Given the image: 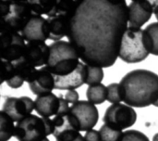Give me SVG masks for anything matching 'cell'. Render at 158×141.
Here are the masks:
<instances>
[{"mask_svg":"<svg viewBox=\"0 0 158 141\" xmlns=\"http://www.w3.org/2000/svg\"><path fill=\"white\" fill-rule=\"evenodd\" d=\"M128 28L126 1L83 0L71 19L67 37L84 64L109 68L119 57Z\"/></svg>","mask_w":158,"mask_h":141,"instance_id":"cell-1","label":"cell"},{"mask_svg":"<svg viewBox=\"0 0 158 141\" xmlns=\"http://www.w3.org/2000/svg\"><path fill=\"white\" fill-rule=\"evenodd\" d=\"M122 101L132 108H145L158 99V74L137 69L128 73L119 82Z\"/></svg>","mask_w":158,"mask_h":141,"instance_id":"cell-2","label":"cell"},{"mask_svg":"<svg viewBox=\"0 0 158 141\" xmlns=\"http://www.w3.org/2000/svg\"><path fill=\"white\" fill-rule=\"evenodd\" d=\"M49 59L45 67L54 77L73 73L81 62L77 50L69 41L54 42L49 46Z\"/></svg>","mask_w":158,"mask_h":141,"instance_id":"cell-3","label":"cell"},{"mask_svg":"<svg viewBox=\"0 0 158 141\" xmlns=\"http://www.w3.org/2000/svg\"><path fill=\"white\" fill-rule=\"evenodd\" d=\"M0 33H20L34 15L30 1H2L0 3Z\"/></svg>","mask_w":158,"mask_h":141,"instance_id":"cell-4","label":"cell"},{"mask_svg":"<svg viewBox=\"0 0 158 141\" xmlns=\"http://www.w3.org/2000/svg\"><path fill=\"white\" fill-rule=\"evenodd\" d=\"M149 55L150 49L144 30L129 27L121 41L119 59L126 63H138Z\"/></svg>","mask_w":158,"mask_h":141,"instance_id":"cell-5","label":"cell"},{"mask_svg":"<svg viewBox=\"0 0 158 141\" xmlns=\"http://www.w3.org/2000/svg\"><path fill=\"white\" fill-rule=\"evenodd\" d=\"M53 120L31 114L17 123L14 137L19 141H42L53 135Z\"/></svg>","mask_w":158,"mask_h":141,"instance_id":"cell-6","label":"cell"},{"mask_svg":"<svg viewBox=\"0 0 158 141\" xmlns=\"http://www.w3.org/2000/svg\"><path fill=\"white\" fill-rule=\"evenodd\" d=\"M137 121V113L135 110L126 104H112L110 105L104 115V125L108 127L121 131L131 127Z\"/></svg>","mask_w":158,"mask_h":141,"instance_id":"cell-7","label":"cell"},{"mask_svg":"<svg viewBox=\"0 0 158 141\" xmlns=\"http://www.w3.org/2000/svg\"><path fill=\"white\" fill-rule=\"evenodd\" d=\"M3 60L15 62L24 57L26 41L19 33H4L0 35Z\"/></svg>","mask_w":158,"mask_h":141,"instance_id":"cell-8","label":"cell"},{"mask_svg":"<svg viewBox=\"0 0 158 141\" xmlns=\"http://www.w3.org/2000/svg\"><path fill=\"white\" fill-rule=\"evenodd\" d=\"M69 112L77 119L81 132H87L94 129L98 123V109L88 100H80L73 104L69 109Z\"/></svg>","mask_w":158,"mask_h":141,"instance_id":"cell-9","label":"cell"},{"mask_svg":"<svg viewBox=\"0 0 158 141\" xmlns=\"http://www.w3.org/2000/svg\"><path fill=\"white\" fill-rule=\"evenodd\" d=\"M33 110H35L34 100L26 96L19 98L7 97L2 107V111L16 123L30 116Z\"/></svg>","mask_w":158,"mask_h":141,"instance_id":"cell-10","label":"cell"},{"mask_svg":"<svg viewBox=\"0 0 158 141\" xmlns=\"http://www.w3.org/2000/svg\"><path fill=\"white\" fill-rule=\"evenodd\" d=\"M53 126V136L56 140L69 139L81 134L79 123L69 112L63 115L55 116Z\"/></svg>","mask_w":158,"mask_h":141,"instance_id":"cell-11","label":"cell"},{"mask_svg":"<svg viewBox=\"0 0 158 141\" xmlns=\"http://www.w3.org/2000/svg\"><path fill=\"white\" fill-rule=\"evenodd\" d=\"M154 13L151 1L138 0L129 4V27L142 29Z\"/></svg>","mask_w":158,"mask_h":141,"instance_id":"cell-12","label":"cell"},{"mask_svg":"<svg viewBox=\"0 0 158 141\" xmlns=\"http://www.w3.org/2000/svg\"><path fill=\"white\" fill-rule=\"evenodd\" d=\"M20 34L29 42H45L48 39L47 21L43 16H33L27 22Z\"/></svg>","mask_w":158,"mask_h":141,"instance_id":"cell-13","label":"cell"},{"mask_svg":"<svg viewBox=\"0 0 158 141\" xmlns=\"http://www.w3.org/2000/svg\"><path fill=\"white\" fill-rule=\"evenodd\" d=\"M28 86L32 94L37 97L49 94L55 89V78L52 73L44 66L37 70Z\"/></svg>","mask_w":158,"mask_h":141,"instance_id":"cell-14","label":"cell"},{"mask_svg":"<svg viewBox=\"0 0 158 141\" xmlns=\"http://www.w3.org/2000/svg\"><path fill=\"white\" fill-rule=\"evenodd\" d=\"M55 78V89L57 90H73L82 86L86 81V64L82 61L79 67L71 73Z\"/></svg>","mask_w":158,"mask_h":141,"instance_id":"cell-15","label":"cell"},{"mask_svg":"<svg viewBox=\"0 0 158 141\" xmlns=\"http://www.w3.org/2000/svg\"><path fill=\"white\" fill-rule=\"evenodd\" d=\"M49 46L45 42H29L26 45L24 59L34 67L46 66L49 59Z\"/></svg>","mask_w":158,"mask_h":141,"instance_id":"cell-16","label":"cell"},{"mask_svg":"<svg viewBox=\"0 0 158 141\" xmlns=\"http://www.w3.org/2000/svg\"><path fill=\"white\" fill-rule=\"evenodd\" d=\"M34 107L40 117L50 118L56 116L59 109V97L54 93L38 96L34 100Z\"/></svg>","mask_w":158,"mask_h":141,"instance_id":"cell-17","label":"cell"},{"mask_svg":"<svg viewBox=\"0 0 158 141\" xmlns=\"http://www.w3.org/2000/svg\"><path fill=\"white\" fill-rule=\"evenodd\" d=\"M2 83L5 82L9 87L13 89L21 87L25 80L18 73L13 62L2 60Z\"/></svg>","mask_w":158,"mask_h":141,"instance_id":"cell-18","label":"cell"},{"mask_svg":"<svg viewBox=\"0 0 158 141\" xmlns=\"http://www.w3.org/2000/svg\"><path fill=\"white\" fill-rule=\"evenodd\" d=\"M86 97L88 101L94 105L102 104L106 100V86L103 84L88 86Z\"/></svg>","mask_w":158,"mask_h":141,"instance_id":"cell-19","label":"cell"},{"mask_svg":"<svg viewBox=\"0 0 158 141\" xmlns=\"http://www.w3.org/2000/svg\"><path fill=\"white\" fill-rule=\"evenodd\" d=\"M16 126L14 121L3 111L0 112V141H8L14 137Z\"/></svg>","mask_w":158,"mask_h":141,"instance_id":"cell-20","label":"cell"},{"mask_svg":"<svg viewBox=\"0 0 158 141\" xmlns=\"http://www.w3.org/2000/svg\"><path fill=\"white\" fill-rule=\"evenodd\" d=\"M13 64H14L16 70L18 71V73L27 83H29L31 80V78L34 76V74L36 73V72L38 70L36 67H34L33 65L29 63L24 58H21L20 59L13 62Z\"/></svg>","mask_w":158,"mask_h":141,"instance_id":"cell-21","label":"cell"},{"mask_svg":"<svg viewBox=\"0 0 158 141\" xmlns=\"http://www.w3.org/2000/svg\"><path fill=\"white\" fill-rule=\"evenodd\" d=\"M144 33L147 37L150 54L158 56V22H153L146 26Z\"/></svg>","mask_w":158,"mask_h":141,"instance_id":"cell-22","label":"cell"},{"mask_svg":"<svg viewBox=\"0 0 158 141\" xmlns=\"http://www.w3.org/2000/svg\"><path fill=\"white\" fill-rule=\"evenodd\" d=\"M105 76L104 70L101 67L94 65H86V81L85 84L88 86L101 84Z\"/></svg>","mask_w":158,"mask_h":141,"instance_id":"cell-23","label":"cell"},{"mask_svg":"<svg viewBox=\"0 0 158 141\" xmlns=\"http://www.w3.org/2000/svg\"><path fill=\"white\" fill-rule=\"evenodd\" d=\"M106 100L111 104H118L122 101L119 84L112 83L106 86Z\"/></svg>","mask_w":158,"mask_h":141,"instance_id":"cell-24","label":"cell"},{"mask_svg":"<svg viewBox=\"0 0 158 141\" xmlns=\"http://www.w3.org/2000/svg\"><path fill=\"white\" fill-rule=\"evenodd\" d=\"M98 131L100 133L101 141H119L123 134V132L114 130L106 125H103Z\"/></svg>","mask_w":158,"mask_h":141,"instance_id":"cell-25","label":"cell"},{"mask_svg":"<svg viewBox=\"0 0 158 141\" xmlns=\"http://www.w3.org/2000/svg\"><path fill=\"white\" fill-rule=\"evenodd\" d=\"M119 141H150L148 137L138 130H127L123 132Z\"/></svg>","mask_w":158,"mask_h":141,"instance_id":"cell-26","label":"cell"},{"mask_svg":"<svg viewBox=\"0 0 158 141\" xmlns=\"http://www.w3.org/2000/svg\"><path fill=\"white\" fill-rule=\"evenodd\" d=\"M64 98H65V99L69 103H71L72 105L75 104V103H77L78 101H80L79 100V93L75 89H73V90H68L66 92Z\"/></svg>","mask_w":158,"mask_h":141,"instance_id":"cell-27","label":"cell"},{"mask_svg":"<svg viewBox=\"0 0 158 141\" xmlns=\"http://www.w3.org/2000/svg\"><path fill=\"white\" fill-rule=\"evenodd\" d=\"M69 109L70 107L69 106V102L65 99V98H63V96H59V109L57 115H63L68 113L69 112Z\"/></svg>","mask_w":158,"mask_h":141,"instance_id":"cell-28","label":"cell"},{"mask_svg":"<svg viewBox=\"0 0 158 141\" xmlns=\"http://www.w3.org/2000/svg\"><path fill=\"white\" fill-rule=\"evenodd\" d=\"M84 140L85 141H101L100 133L97 130L92 129L86 132L84 135Z\"/></svg>","mask_w":158,"mask_h":141,"instance_id":"cell-29","label":"cell"},{"mask_svg":"<svg viewBox=\"0 0 158 141\" xmlns=\"http://www.w3.org/2000/svg\"><path fill=\"white\" fill-rule=\"evenodd\" d=\"M56 141H85L84 140V137L81 134H79L75 137L69 138V139H61V140H56Z\"/></svg>","mask_w":158,"mask_h":141,"instance_id":"cell-30","label":"cell"},{"mask_svg":"<svg viewBox=\"0 0 158 141\" xmlns=\"http://www.w3.org/2000/svg\"><path fill=\"white\" fill-rule=\"evenodd\" d=\"M152 3V6H153V8H154V14L156 18V20H158V0L156 1H151Z\"/></svg>","mask_w":158,"mask_h":141,"instance_id":"cell-31","label":"cell"},{"mask_svg":"<svg viewBox=\"0 0 158 141\" xmlns=\"http://www.w3.org/2000/svg\"><path fill=\"white\" fill-rule=\"evenodd\" d=\"M153 141H158V133L154 136V138H153Z\"/></svg>","mask_w":158,"mask_h":141,"instance_id":"cell-32","label":"cell"},{"mask_svg":"<svg viewBox=\"0 0 158 141\" xmlns=\"http://www.w3.org/2000/svg\"><path fill=\"white\" fill-rule=\"evenodd\" d=\"M154 106H155V107H157L158 108V99L156 101V102H155V103H154Z\"/></svg>","mask_w":158,"mask_h":141,"instance_id":"cell-33","label":"cell"},{"mask_svg":"<svg viewBox=\"0 0 158 141\" xmlns=\"http://www.w3.org/2000/svg\"><path fill=\"white\" fill-rule=\"evenodd\" d=\"M42 141H50L48 139H44V140H42Z\"/></svg>","mask_w":158,"mask_h":141,"instance_id":"cell-34","label":"cell"}]
</instances>
